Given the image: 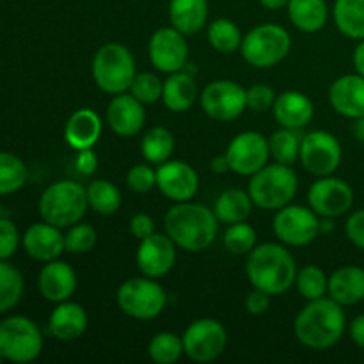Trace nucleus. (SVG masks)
I'll return each mask as SVG.
<instances>
[{
    "label": "nucleus",
    "instance_id": "nucleus-1",
    "mask_svg": "<svg viewBox=\"0 0 364 364\" xmlns=\"http://www.w3.org/2000/svg\"><path fill=\"white\" fill-rule=\"evenodd\" d=\"M345 329H347V316L343 306L331 297L309 301L294 322V333L297 340L313 350L333 348L343 338Z\"/></svg>",
    "mask_w": 364,
    "mask_h": 364
},
{
    "label": "nucleus",
    "instance_id": "nucleus-2",
    "mask_svg": "<svg viewBox=\"0 0 364 364\" xmlns=\"http://www.w3.org/2000/svg\"><path fill=\"white\" fill-rule=\"evenodd\" d=\"M164 228L171 240L188 252H199L213 244L219 231L215 213L196 203H178L164 217Z\"/></svg>",
    "mask_w": 364,
    "mask_h": 364
},
{
    "label": "nucleus",
    "instance_id": "nucleus-3",
    "mask_svg": "<svg viewBox=\"0 0 364 364\" xmlns=\"http://www.w3.org/2000/svg\"><path fill=\"white\" fill-rule=\"evenodd\" d=\"M249 283L270 297L283 295L297 279V263L287 247L279 244H262L249 252L247 267Z\"/></svg>",
    "mask_w": 364,
    "mask_h": 364
},
{
    "label": "nucleus",
    "instance_id": "nucleus-4",
    "mask_svg": "<svg viewBox=\"0 0 364 364\" xmlns=\"http://www.w3.org/2000/svg\"><path fill=\"white\" fill-rule=\"evenodd\" d=\"M87 192L77 181L63 180L50 185L39 198V215L57 228L80 223L87 212Z\"/></svg>",
    "mask_w": 364,
    "mask_h": 364
},
{
    "label": "nucleus",
    "instance_id": "nucleus-5",
    "mask_svg": "<svg viewBox=\"0 0 364 364\" xmlns=\"http://www.w3.org/2000/svg\"><path fill=\"white\" fill-rule=\"evenodd\" d=\"M299 188V180L291 166L272 164L252 174L249 181V196L258 208L277 212L290 205Z\"/></svg>",
    "mask_w": 364,
    "mask_h": 364
},
{
    "label": "nucleus",
    "instance_id": "nucleus-6",
    "mask_svg": "<svg viewBox=\"0 0 364 364\" xmlns=\"http://www.w3.org/2000/svg\"><path fill=\"white\" fill-rule=\"evenodd\" d=\"M135 60L130 50L119 43H107L92 59L95 84L109 95H123L135 78Z\"/></svg>",
    "mask_w": 364,
    "mask_h": 364
},
{
    "label": "nucleus",
    "instance_id": "nucleus-7",
    "mask_svg": "<svg viewBox=\"0 0 364 364\" xmlns=\"http://www.w3.org/2000/svg\"><path fill=\"white\" fill-rule=\"evenodd\" d=\"M291 38L287 28L276 23H263L249 31L242 39L240 52L255 68H272L288 55Z\"/></svg>",
    "mask_w": 364,
    "mask_h": 364
},
{
    "label": "nucleus",
    "instance_id": "nucleus-8",
    "mask_svg": "<svg viewBox=\"0 0 364 364\" xmlns=\"http://www.w3.org/2000/svg\"><path fill=\"white\" fill-rule=\"evenodd\" d=\"M167 294L151 277H132L117 290V306L135 320H153L164 311Z\"/></svg>",
    "mask_w": 364,
    "mask_h": 364
},
{
    "label": "nucleus",
    "instance_id": "nucleus-9",
    "mask_svg": "<svg viewBox=\"0 0 364 364\" xmlns=\"http://www.w3.org/2000/svg\"><path fill=\"white\" fill-rule=\"evenodd\" d=\"M43 350V334L27 316H11L0 323V354L11 363H31Z\"/></svg>",
    "mask_w": 364,
    "mask_h": 364
},
{
    "label": "nucleus",
    "instance_id": "nucleus-10",
    "mask_svg": "<svg viewBox=\"0 0 364 364\" xmlns=\"http://www.w3.org/2000/svg\"><path fill=\"white\" fill-rule=\"evenodd\" d=\"M343 149L340 141L326 130L309 132L302 137L301 162L313 176H331L340 167Z\"/></svg>",
    "mask_w": 364,
    "mask_h": 364
},
{
    "label": "nucleus",
    "instance_id": "nucleus-11",
    "mask_svg": "<svg viewBox=\"0 0 364 364\" xmlns=\"http://www.w3.org/2000/svg\"><path fill=\"white\" fill-rule=\"evenodd\" d=\"M228 345V333L213 318H199L187 327L183 334V350L192 361L210 363L223 355Z\"/></svg>",
    "mask_w": 364,
    "mask_h": 364
},
{
    "label": "nucleus",
    "instance_id": "nucleus-12",
    "mask_svg": "<svg viewBox=\"0 0 364 364\" xmlns=\"http://www.w3.org/2000/svg\"><path fill=\"white\" fill-rule=\"evenodd\" d=\"M274 233L283 244L302 247L318 237L320 220L311 208L301 205H287L274 217Z\"/></svg>",
    "mask_w": 364,
    "mask_h": 364
},
{
    "label": "nucleus",
    "instance_id": "nucleus-13",
    "mask_svg": "<svg viewBox=\"0 0 364 364\" xmlns=\"http://www.w3.org/2000/svg\"><path fill=\"white\" fill-rule=\"evenodd\" d=\"M201 107L215 121H233L247 109V95L233 80H215L201 92Z\"/></svg>",
    "mask_w": 364,
    "mask_h": 364
},
{
    "label": "nucleus",
    "instance_id": "nucleus-14",
    "mask_svg": "<svg viewBox=\"0 0 364 364\" xmlns=\"http://www.w3.org/2000/svg\"><path fill=\"white\" fill-rule=\"evenodd\" d=\"M226 156L233 173L252 176L269 162V139L259 132H242L230 142Z\"/></svg>",
    "mask_w": 364,
    "mask_h": 364
},
{
    "label": "nucleus",
    "instance_id": "nucleus-15",
    "mask_svg": "<svg viewBox=\"0 0 364 364\" xmlns=\"http://www.w3.org/2000/svg\"><path fill=\"white\" fill-rule=\"evenodd\" d=\"M309 208L320 217L345 215L354 205V191L347 181L333 176H322L308 192Z\"/></svg>",
    "mask_w": 364,
    "mask_h": 364
},
{
    "label": "nucleus",
    "instance_id": "nucleus-16",
    "mask_svg": "<svg viewBox=\"0 0 364 364\" xmlns=\"http://www.w3.org/2000/svg\"><path fill=\"white\" fill-rule=\"evenodd\" d=\"M149 60L162 73H176L181 71L188 59V45L185 34L174 27L159 28L151 36L148 45Z\"/></svg>",
    "mask_w": 364,
    "mask_h": 364
},
{
    "label": "nucleus",
    "instance_id": "nucleus-17",
    "mask_svg": "<svg viewBox=\"0 0 364 364\" xmlns=\"http://www.w3.org/2000/svg\"><path fill=\"white\" fill-rule=\"evenodd\" d=\"M135 259L142 276L159 279L173 270L176 263V244L167 233H153L141 240Z\"/></svg>",
    "mask_w": 364,
    "mask_h": 364
},
{
    "label": "nucleus",
    "instance_id": "nucleus-18",
    "mask_svg": "<svg viewBox=\"0 0 364 364\" xmlns=\"http://www.w3.org/2000/svg\"><path fill=\"white\" fill-rule=\"evenodd\" d=\"M156 187L171 201H191L198 194L199 178L187 162L167 160L156 167Z\"/></svg>",
    "mask_w": 364,
    "mask_h": 364
},
{
    "label": "nucleus",
    "instance_id": "nucleus-19",
    "mask_svg": "<svg viewBox=\"0 0 364 364\" xmlns=\"http://www.w3.org/2000/svg\"><path fill=\"white\" fill-rule=\"evenodd\" d=\"M331 107L348 119L364 116V77L348 73L336 78L329 89Z\"/></svg>",
    "mask_w": 364,
    "mask_h": 364
},
{
    "label": "nucleus",
    "instance_id": "nucleus-20",
    "mask_svg": "<svg viewBox=\"0 0 364 364\" xmlns=\"http://www.w3.org/2000/svg\"><path fill=\"white\" fill-rule=\"evenodd\" d=\"M107 123L114 134L121 137H134L146 123L142 103L132 95H116L107 109Z\"/></svg>",
    "mask_w": 364,
    "mask_h": 364
},
{
    "label": "nucleus",
    "instance_id": "nucleus-21",
    "mask_svg": "<svg viewBox=\"0 0 364 364\" xmlns=\"http://www.w3.org/2000/svg\"><path fill=\"white\" fill-rule=\"evenodd\" d=\"M23 247L31 258L38 262H53L64 251V235L60 228L48 223L32 224L23 235Z\"/></svg>",
    "mask_w": 364,
    "mask_h": 364
},
{
    "label": "nucleus",
    "instance_id": "nucleus-22",
    "mask_svg": "<svg viewBox=\"0 0 364 364\" xmlns=\"http://www.w3.org/2000/svg\"><path fill=\"white\" fill-rule=\"evenodd\" d=\"M39 291L50 302L70 301L71 295L77 290V274L68 263L53 259L48 262L39 272L38 279Z\"/></svg>",
    "mask_w": 364,
    "mask_h": 364
},
{
    "label": "nucleus",
    "instance_id": "nucleus-23",
    "mask_svg": "<svg viewBox=\"0 0 364 364\" xmlns=\"http://www.w3.org/2000/svg\"><path fill=\"white\" fill-rule=\"evenodd\" d=\"M272 110L281 128H291V130L304 128L315 116L313 102L301 91H287L277 96Z\"/></svg>",
    "mask_w": 364,
    "mask_h": 364
},
{
    "label": "nucleus",
    "instance_id": "nucleus-24",
    "mask_svg": "<svg viewBox=\"0 0 364 364\" xmlns=\"http://www.w3.org/2000/svg\"><path fill=\"white\" fill-rule=\"evenodd\" d=\"M87 313L78 302H59L48 320V329L60 341H75L87 331Z\"/></svg>",
    "mask_w": 364,
    "mask_h": 364
},
{
    "label": "nucleus",
    "instance_id": "nucleus-25",
    "mask_svg": "<svg viewBox=\"0 0 364 364\" xmlns=\"http://www.w3.org/2000/svg\"><path fill=\"white\" fill-rule=\"evenodd\" d=\"M327 294L341 306H354L364 301V269L347 265L334 270L329 277Z\"/></svg>",
    "mask_w": 364,
    "mask_h": 364
},
{
    "label": "nucleus",
    "instance_id": "nucleus-26",
    "mask_svg": "<svg viewBox=\"0 0 364 364\" xmlns=\"http://www.w3.org/2000/svg\"><path fill=\"white\" fill-rule=\"evenodd\" d=\"M102 135V119L91 109H80L73 112L64 128V139L73 149L92 148Z\"/></svg>",
    "mask_w": 364,
    "mask_h": 364
},
{
    "label": "nucleus",
    "instance_id": "nucleus-27",
    "mask_svg": "<svg viewBox=\"0 0 364 364\" xmlns=\"http://www.w3.org/2000/svg\"><path fill=\"white\" fill-rule=\"evenodd\" d=\"M169 18L181 34H196L208 20V0H169Z\"/></svg>",
    "mask_w": 364,
    "mask_h": 364
},
{
    "label": "nucleus",
    "instance_id": "nucleus-28",
    "mask_svg": "<svg viewBox=\"0 0 364 364\" xmlns=\"http://www.w3.org/2000/svg\"><path fill=\"white\" fill-rule=\"evenodd\" d=\"M162 100L173 112H187L198 100V84L185 71L171 73V77L164 82Z\"/></svg>",
    "mask_w": 364,
    "mask_h": 364
},
{
    "label": "nucleus",
    "instance_id": "nucleus-29",
    "mask_svg": "<svg viewBox=\"0 0 364 364\" xmlns=\"http://www.w3.org/2000/svg\"><path fill=\"white\" fill-rule=\"evenodd\" d=\"M287 7L290 21L302 32L322 31L329 18L326 0H290Z\"/></svg>",
    "mask_w": 364,
    "mask_h": 364
},
{
    "label": "nucleus",
    "instance_id": "nucleus-30",
    "mask_svg": "<svg viewBox=\"0 0 364 364\" xmlns=\"http://www.w3.org/2000/svg\"><path fill=\"white\" fill-rule=\"evenodd\" d=\"M252 205L255 203H252L249 192H244L242 188H228L215 201L213 213H215L219 223L230 226V224L244 223L251 215Z\"/></svg>",
    "mask_w": 364,
    "mask_h": 364
},
{
    "label": "nucleus",
    "instance_id": "nucleus-31",
    "mask_svg": "<svg viewBox=\"0 0 364 364\" xmlns=\"http://www.w3.org/2000/svg\"><path fill=\"white\" fill-rule=\"evenodd\" d=\"M338 31L350 39H364V0H336L333 7Z\"/></svg>",
    "mask_w": 364,
    "mask_h": 364
},
{
    "label": "nucleus",
    "instance_id": "nucleus-32",
    "mask_svg": "<svg viewBox=\"0 0 364 364\" xmlns=\"http://www.w3.org/2000/svg\"><path fill=\"white\" fill-rule=\"evenodd\" d=\"M141 151L146 162L153 166L167 162L174 153V137L167 128L155 127L142 137Z\"/></svg>",
    "mask_w": 364,
    "mask_h": 364
},
{
    "label": "nucleus",
    "instance_id": "nucleus-33",
    "mask_svg": "<svg viewBox=\"0 0 364 364\" xmlns=\"http://www.w3.org/2000/svg\"><path fill=\"white\" fill-rule=\"evenodd\" d=\"M85 192H87L89 206L102 215H114L123 203L119 188L107 180H92Z\"/></svg>",
    "mask_w": 364,
    "mask_h": 364
},
{
    "label": "nucleus",
    "instance_id": "nucleus-34",
    "mask_svg": "<svg viewBox=\"0 0 364 364\" xmlns=\"http://www.w3.org/2000/svg\"><path fill=\"white\" fill-rule=\"evenodd\" d=\"M301 144L302 137L299 135V130L291 128H281L269 139L270 155L283 166H294L297 160H301Z\"/></svg>",
    "mask_w": 364,
    "mask_h": 364
},
{
    "label": "nucleus",
    "instance_id": "nucleus-35",
    "mask_svg": "<svg viewBox=\"0 0 364 364\" xmlns=\"http://www.w3.org/2000/svg\"><path fill=\"white\" fill-rule=\"evenodd\" d=\"M27 181V166L20 156L0 151V196H9L20 191Z\"/></svg>",
    "mask_w": 364,
    "mask_h": 364
},
{
    "label": "nucleus",
    "instance_id": "nucleus-36",
    "mask_svg": "<svg viewBox=\"0 0 364 364\" xmlns=\"http://www.w3.org/2000/svg\"><path fill=\"white\" fill-rule=\"evenodd\" d=\"M23 295V277L7 263V259H0V313L13 309L20 302Z\"/></svg>",
    "mask_w": 364,
    "mask_h": 364
},
{
    "label": "nucleus",
    "instance_id": "nucleus-37",
    "mask_svg": "<svg viewBox=\"0 0 364 364\" xmlns=\"http://www.w3.org/2000/svg\"><path fill=\"white\" fill-rule=\"evenodd\" d=\"M242 36L240 28L237 27V23H233L231 20L226 18H219V20H213L208 27V41L217 52L220 53H233L237 52L242 46Z\"/></svg>",
    "mask_w": 364,
    "mask_h": 364
},
{
    "label": "nucleus",
    "instance_id": "nucleus-38",
    "mask_svg": "<svg viewBox=\"0 0 364 364\" xmlns=\"http://www.w3.org/2000/svg\"><path fill=\"white\" fill-rule=\"evenodd\" d=\"M183 338L174 333H159L148 345V355L156 364H174L183 355Z\"/></svg>",
    "mask_w": 364,
    "mask_h": 364
},
{
    "label": "nucleus",
    "instance_id": "nucleus-39",
    "mask_svg": "<svg viewBox=\"0 0 364 364\" xmlns=\"http://www.w3.org/2000/svg\"><path fill=\"white\" fill-rule=\"evenodd\" d=\"M297 290L306 301H315V299L326 297L327 284H329V277L326 276L320 267L316 265H306L297 272Z\"/></svg>",
    "mask_w": 364,
    "mask_h": 364
},
{
    "label": "nucleus",
    "instance_id": "nucleus-40",
    "mask_svg": "<svg viewBox=\"0 0 364 364\" xmlns=\"http://www.w3.org/2000/svg\"><path fill=\"white\" fill-rule=\"evenodd\" d=\"M98 242V233L89 224H73L70 226V231L64 235V251L70 255H87L95 249Z\"/></svg>",
    "mask_w": 364,
    "mask_h": 364
},
{
    "label": "nucleus",
    "instance_id": "nucleus-41",
    "mask_svg": "<svg viewBox=\"0 0 364 364\" xmlns=\"http://www.w3.org/2000/svg\"><path fill=\"white\" fill-rule=\"evenodd\" d=\"M224 245L231 255H247L256 247V230L249 224H230L224 233Z\"/></svg>",
    "mask_w": 364,
    "mask_h": 364
},
{
    "label": "nucleus",
    "instance_id": "nucleus-42",
    "mask_svg": "<svg viewBox=\"0 0 364 364\" xmlns=\"http://www.w3.org/2000/svg\"><path fill=\"white\" fill-rule=\"evenodd\" d=\"M130 95L135 96L142 105H148V103H155L162 98L164 84L160 82V78L153 73H139L135 75L134 82L130 85Z\"/></svg>",
    "mask_w": 364,
    "mask_h": 364
},
{
    "label": "nucleus",
    "instance_id": "nucleus-43",
    "mask_svg": "<svg viewBox=\"0 0 364 364\" xmlns=\"http://www.w3.org/2000/svg\"><path fill=\"white\" fill-rule=\"evenodd\" d=\"M127 183L137 194H146L156 187V171L149 166H134L127 174Z\"/></svg>",
    "mask_w": 364,
    "mask_h": 364
},
{
    "label": "nucleus",
    "instance_id": "nucleus-44",
    "mask_svg": "<svg viewBox=\"0 0 364 364\" xmlns=\"http://www.w3.org/2000/svg\"><path fill=\"white\" fill-rule=\"evenodd\" d=\"M247 95V107L255 112H265V110L272 109L274 103H276V92H274L272 87L269 85H252L245 91Z\"/></svg>",
    "mask_w": 364,
    "mask_h": 364
},
{
    "label": "nucleus",
    "instance_id": "nucleus-45",
    "mask_svg": "<svg viewBox=\"0 0 364 364\" xmlns=\"http://www.w3.org/2000/svg\"><path fill=\"white\" fill-rule=\"evenodd\" d=\"M20 244V233L9 219H0V259H9Z\"/></svg>",
    "mask_w": 364,
    "mask_h": 364
},
{
    "label": "nucleus",
    "instance_id": "nucleus-46",
    "mask_svg": "<svg viewBox=\"0 0 364 364\" xmlns=\"http://www.w3.org/2000/svg\"><path fill=\"white\" fill-rule=\"evenodd\" d=\"M345 233L355 247L364 251V210H358L348 217L347 224H345Z\"/></svg>",
    "mask_w": 364,
    "mask_h": 364
},
{
    "label": "nucleus",
    "instance_id": "nucleus-47",
    "mask_svg": "<svg viewBox=\"0 0 364 364\" xmlns=\"http://www.w3.org/2000/svg\"><path fill=\"white\" fill-rule=\"evenodd\" d=\"M130 233L137 238L139 242L148 238L149 235L155 233V223L149 215L146 213H137V215L132 217L130 220Z\"/></svg>",
    "mask_w": 364,
    "mask_h": 364
},
{
    "label": "nucleus",
    "instance_id": "nucleus-48",
    "mask_svg": "<svg viewBox=\"0 0 364 364\" xmlns=\"http://www.w3.org/2000/svg\"><path fill=\"white\" fill-rule=\"evenodd\" d=\"M270 308V295L265 294L262 290H252L251 294L245 299V309L251 315H263V313L269 311Z\"/></svg>",
    "mask_w": 364,
    "mask_h": 364
},
{
    "label": "nucleus",
    "instance_id": "nucleus-49",
    "mask_svg": "<svg viewBox=\"0 0 364 364\" xmlns=\"http://www.w3.org/2000/svg\"><path fill=\"white\" fill-rule=\"evenodd\" d=\"M75 166H77V171L80 174H84V176H91V174L96 171V167H98V156H96V153L92 151V148L80 149L77 159H75Z\"/></svg>",
    "mask_w": 364,
    "mask_h": 364
},
{
    "label": "nucleus",
    "instance_id": "nucleus-50",
    "mask_svg": "<svg viewBox=\"0 0 364 364\" xmlns=\"http://www.w3.org/2000/svg\"><path fill=\"white\" fill-rule=\"evenodd\" d=\"M348 334H350V340L364 350V313L352 320L350 327H348Z\"/></svg>",
    "mask_w": 364,
    "mask_h": 364
},
{
    "label": "nucleus",
    "instance_id": "nucleus-51",
    "mask_svg": "<svg viewBox=\"0 0 364 364\" xmlns=\"http://www.w3.org/2000/svg\"><path fill=\"white\" fill-rule=\"evenodd\" d=\"M210 169H212L215 174H224L228 173V171H231L230 162H228V156L226 155L213 156L212 162H210Z\"/></svg>",
    "mask_w": 364,
    "mask_h": 364
},
{
    "label": "nucleus",
    "instance_id": "nucleus-52",
    "mask_svg": "<svg viewBox=\"0 0 364 364\" xmlns=\"http://www.w3.org/2000/svg\"><path fill=\"white\" fill-rule=\"evenodd\" d=\"M352 60H354V68L359 75L364 77V39L359 41V45L355 46L354 55H352Z\"/></svg>",
    "mask_w": 364,
    "mask_h": 364
},
{
    "label": "nucleus",
    "instance_id": "nucleus-53",
    "mask_svg": "<svg viewBox=\"0 0 364 364\" xmlns=\"http://www.w3.org/2000/svg\"><path fill=\"white\" fill-rule=\"evenodd\" d=\"M352 132H354L355 139L364 144V116L354 119V127H352Z\"/></svg>",
    "mask_w": 364,
    "mask_h": 364
},
{
    "label": "nucleus",
    "instance_id": "nucleus-54",
    "mask_svg": "<svg viewBox=\"0 0 364 364\" xmlns=\"http://www.w3.org/2000/svg\"><path fill=\"white\" fill-rule=\"evenodd\" d=\"M288 2H290V0H259V4H262L265 9H270V11L281 9V7L288 6Z\"/></svg>",
    "mask_w": 364,
    "mask_h": 364
},
{
    "label": "nucleus",
    "instance_id": "nucleus-55",
    "mask_svg": "<svg viewBox=\"0 0 364 364\" xmlns=\"http://www.w3.org/2000/svg\"><path fill=\"white\" fill-rule=\"evenodd\" d=\"M334 230L333 217H323V220H320V233H331Z\"/></svg>",
    "mask_w": 364,
    "mask_h": 364
},
{
    "label": "nucleus",
    "instance_id": "nucleus-56",
    "mask_svg": "<svg viewBox=\"0 0 364 364\" xmlns=\"http://www.w3.org/2000/svg\"><path fill=\"white\" fill-rule=\"evenodd\" d=\"M2 359H4V355H2V354H0V363H2Z\"/></svg>",
    "mask_w": 364,
    "mask_h": 364
},
{
    "label": "nucleus",
    "instance_id": "nucleus-57",
    "mask_svg": "<svg viewBox=\"0 0 364 364\" xmlns=\"http://www.w3.org/2000/svg\"><path fill=\"white\" fill-rule=\"evenodd\" d=\"M0 213H2V208H0Z\"/></svg>",
    "mask_w": 364,
    "mask_h": 364
}]
</instances>
